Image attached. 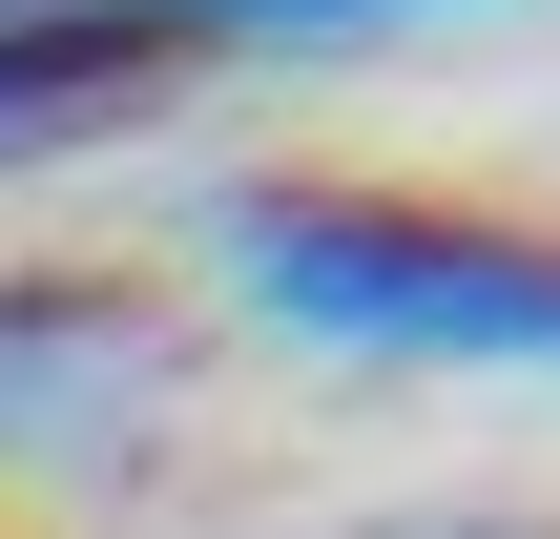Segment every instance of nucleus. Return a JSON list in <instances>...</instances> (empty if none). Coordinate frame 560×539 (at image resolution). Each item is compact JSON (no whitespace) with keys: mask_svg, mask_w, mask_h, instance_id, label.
<instances>
[{"mask_svg":"<svg viewBox=\"0 0 560 539\" xmlns=\"http://www.w3.org/2000/svg\"><path fill=\"white\" fill-rule=\"evenodd\" d=\"M187 332L125 270H0V457H125L166 415Z\"/></svg>","mask_w":560,"mask_h":539,"instance_id":"nucleus-2","label":"nucleus"},{"mask_svg":"<svg viewBox=\"0 0 560 539\" xmlns=\"http://www.w3.org/2000/svg\"><path fill=\"white\" fill-rule=\"evenodd\" d=\"M208 270L249 332L353 353V374H560V229L457 208V187L249 166V187H208Z\"/></svg>","mask_w":560,"mask_h":539,"instance_id":"nucleus-1","label":"nucleus"},{"mask_svg":"<svg viewBox=\"0 0 560 539\" xmlns=\"http://www.w3.org/2000/svg\"><path fill=\"white\" fill-rule=\"evenodd\" d=\"M104 21H145V42H374V21H478V0H104Z\"/></svg>","mask_w":560,"mask_h":539,"instance_id":"nucleus-4","label":"nucleus"},{"mask_svg":"<svg viewBox=\"0 0 560 539\" xmlns=\"http://www.w3.org/2000/svg\"><path fill=\"white\" fill-rule=\"evenodd\" d=\"M395 539H520V519H395Z\"/></svg>","mask_w":560,"mask_h":539,"instance_id":"nucleus-5","label":"nucleus"},{"mask_svg":"<svg viewBox=\"0 0 560 539\" xmlns=\"http://www.w3.org/2000/svg\"><path fill=\"white\" fill-rule=\"evenodd\" d=\"M166 83H187V42H145V21H104V0H0V166L104 145V125H145Z\"/></svg>","mask_w":560,"mask_h":539,"instance_id":"nucleus-3","label":"nucleus"},{"mask_svg":"<svg viewBox=\"0 0 560 539\" xmlns=\"http://www.w3.org/2000/svg\"><path fill=\"white\" fill-rule=\"evenodd\" d=\"M0 539H21V519H0Z\"/></svg>","mask_w":560,"mask_h":539,"instance_id":"nucleus-6","label":"nucleus"}]
</instances>
